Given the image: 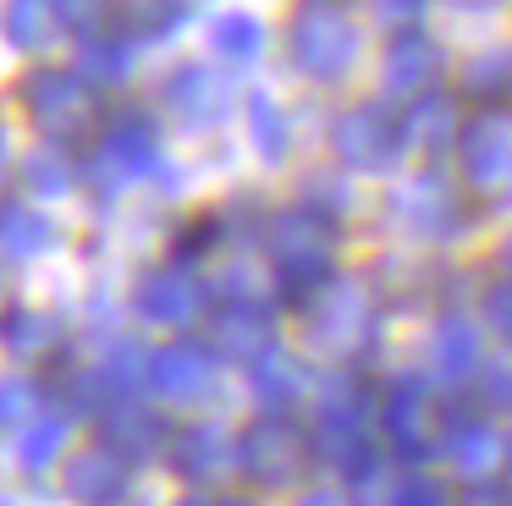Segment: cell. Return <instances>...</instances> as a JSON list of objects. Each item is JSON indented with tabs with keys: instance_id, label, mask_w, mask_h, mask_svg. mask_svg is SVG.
I'll return each instance as SVG.
<instances>
[{
	"instance_id": "6",
	"label": "cell",
	"mask_w": 512,
	"mask_h": 506,
	"mask_svg": "<svg viewBox=\"0 0 512 506\" xmlns=\"http://www.w3.org/2000/svg\"><path fill=\"white\" fill-rule=\"evenodd\" d=\"M309 468H314V435L292 413L259 407V418L237 435V479L254 484V490H298L309 479Z\"/></svg>"
},
{
	"instance_id": "26",
	"label": "cell",
	"mask_w": 512,
	"mask_h": 506,
	"mask_svg": "<svg viewBox=\"0 0 512 506\" xmlns=\"http://www.w3.org/2000/svg\"><path fill=\"white\" fill-rule=\"evenodd\" d=\"M127 473H133V462L122 457L116 446H105V440H94V446L72 451L67 462V495H78V501H122L127 495Z\"/></svg>"
},
{
	"instance_id": "19",
	"label": "cell",
	"mask_w": 512,
	"mask_h": 506,
	"mask_svg": "<svg viewBox=\"0 0 512 506\" xmlns=\"http://www.w3.org/2000/svg\"><path fill=\"white\" fill-rule=\"evenodd\" d=\"M166 462L182 484H221L237 473V435H226L221 424H182L166 440Z\"/></svg>"
},
{
	"instance_id": "13",
	"label": "cell",
	"mask_w": 512,
	"mask_h": 506,
	"mask_svg": "<svg viewBox=\"0 0 512 506\" xmlns=\"http://www.w3.org/2000/svg\"><path fill=\"white\" fill-rule=\"evenodd\" d=\"M204 347L215 352V358L226 363H254L265 347H276L281 341V308L270 303V297H254V292H226L215 297L210 308H204Z\"/></svg>"
},
{
	"instance_id": "40",
	"label": "cell",
	"mask_w": 512,
	"mask_h": 506,
	"mask_svg": "<svg viewBox=\"0 0 512 506\" xmlns=\"http://www.w3.org/2000/svg\"><path fill=\"white\" fill-rule=\"evenodd\" d=\"M221 231H226V215H199V220H193V226L182 231L177 242H171V259H182V264H199L204 253H210L215 242H221Z\"/></svg>"
},
{
	"instance_id": "35",
	"label": "cell",
	"mask_w": 512,
	"mask_h": 506,
	"mask_svg": "<svg viewBox=\"0 0 512 506\" xmlns=\"http://www.w3.org/2000/svg\"><path fill=\"white\" fill-rule=\"evenodd\" d=\"M116 17H122L138 39H160V33H171L182 17H188V0H127Z\"/></svg>"
},
{
	"instance_id": "5",
	"label": "cell",
	"mask_w": 512,
	"mask_h": 506,
	"mask_svg": "<svg viewBox=\"0 0 512 506\" xmlns=\"http://www.w3.org/2000/svg\"><path fill=\"white\" fill-rule=\"evenodd\" d=\"M325 149H331L336 171L347 176H397L408 165V132H402V110L391 99H353L325 121Z\"/></svg>"
},
{
	"instance_id": "8",
	"label": "cell",
	"mask_w": 512,
	"mask_h": 506,
	"mask_svg": "<svg viewBox=\"0 0 512 506\" xmlns=\"http://www.w3.org/2000/svg\"><path fill=\"white\" fill-rule=\"evenodd\" d=\"M391 220L408 231L413 242H446L468 226V193L457 176L441 171V160H424L391 187Z\"/></svg>"
},
{
	"instance_id": "43",
	"label": "cell",
	"mask_w": 512,
	"mask_h": 506,
	"mask_svg": "<svg viewBox=\"0 0 512 506\" xmlns=\"http://www.w3.org/2000/svg\"><path fill=\"white\" fill-rule=\"evenodd\" d=\"M446 6H457V11H496V6H507V0H446Z\"/></svg>"
},
{
	"instance_id": "9",
	"label": "cell",
	"mask_w": 512,
	"mask_h": 506,
	"mask_svg": "<svg viewBox=\"0 0 512 506\" xmlns=\"http://www.w3.org/2000/svg\"><path fill=\"white\" fill-rule=\"evenodd\" d=\"M452 160L468 198H479V204L512 198V110H468Z\"/></svg>"
},
{
	"instance_id": "39",
	"label": "cell",
	"mask_w": 512,
	"mask_h": 506,
	"mask_svg": "<svg viewBox=\"0 0 512 506\" xmlns=\"http://www.w3.org/2000/svg\"><path fill=\"white\" fill-rule=\"evenodd\" d=\"M347 176V171H342ZM336 171H314L309 182L298 187V198L303 204H314V209H325V215H336V220H347V209H353V198H347V182Z\"/></svg>"
},
{
	"instance_id": "46",
	"label": "cell",
	"mask_w": 512,
	"mask_h": 506,
	"mask_svg": "<svg viewBox=\"0 0 512 506\" xmlns=\"http://www.w3.org/2000/svg\"><path fill=\"white\" fill-rule=\"evenodd\" d=\"M342 6H347V0H342Z\"/></svg>"
},
{
	"instance_id": "41",
	"label": "cell",
	"mask_w": 512,
	"mask_h": 506,
	"mask_svg": "<svg viewBox=\"0 0 512 506\" xmlns=\"http://www.w3.org/2000/svg\"><path fill=\"white\" fill-rule=\"evenodd\" d=\"M56 17H61L67 33H83V28H94V22L111 17V0H56Z\"/></svg>"
},
{
	"instance_id": "38",
	"label": "cell",
	"mask_w": 512,
	"mask_h": 506,
	"mask_svg": "<svg viewBox=\"0 0 512 506\" xmlns=\"http://www.w3.org/2000/svg\"><path fill=\"white\" fill-rule=\"evenodd\" d=\"M391 501L397 506H441V501H452V490H446L441 479H435L430 468H402V479L391 484Z\"/></svg>"
},
{
	"instance_id": "18",
	"label": "cell",
	"mask_w": 512,
	"mask_h": 506,
	"mask_svg": "<svg viewBox=\"0 0 512 506\" xmlns=\"http://www.w3.org/2000/svg\"><path fill=\"white\" fill-rule=\"evenodd\" d=\"M402 110V132H408V149L424 154V160H446V154L457 149V132H463L468 110H463V94L446 83L424 88V94H413Z\"/></svg>"
},
{
	"instance_id": "33",
	"label": "cell",
	"mask_w": 512,
	"mask_h": 506,
	"mask_svg": "<svg viewBox=\"0 0 512 506\" xmlns=\"http://www.w3.org/2000/svg\"><path fill=\"white\" fill-rule=\"evenodd\" d=\"M23 176H28V187H34L39 198H61V193H72L78 187V160H72V149L67 143H39L34 154L23 160Z\"/></svg>"
},
{
	"instance_id": "27",
	"label": "cell",
	"mask_w": 512,
	"mask_h": 506,
	"mask_svg": "<svg viewBox=\"0 0 512 506\" xmlns=\"http://www.w3.org/2000/svg\"><path fill=\"white\" fill-rule=\"evenodd\" d=\"M50 248H56V220L39 215L34 204H0V259L28 264L45 259Z\"/></svg>"
},
{
	"instance_id": "44",
	"label": "cell",
	"mask_w": 512,
	"mask_h": 506,
	"mask_svg": "<svg viewBox=\"0 0 512 506\" xmlns=\"http://www.w3.org/2000/svg\"><path fill=\"white\" fill-rule=\"evenodd\" d=\"M496 264H501V275H512V231L496 242Z\"/></svg>"
},
{
	"instance_id": "1",
	"label": "cell",
	"mask_w": 512,
	"mask_h": 506,
	"mask_svg": "<svg viewBox=\"0 0 512 506\" xmlns=\"http://www.w3.org/2000/svg\"><path fill=\"white\" fill-rule=\"evenodd\" d=\"M309 435H314V462L331 468L353 495H375L386 479L391 451L375 435V380L353 363L331 369L309 391Z\"/></svg>"
},
{
	"instance_id": "30",
	"label": "cell",
	"mask_w": 512,
	"mask_h": 506,
	"mask_svg": "<svg viewBox=\"0 0 512 506\" xmlns=\"http://www.w3.org/2000/svg\"><path fill=\"white\" fill-rule=\"evenodd\" d=\"M248 143L259 149L265 165H287L292 160V116L281 110V99L248 94Z\"/></svg>"
},
{
	"instance_id": "29",
	"label": "cell",
	"mask_w": 512,
	"mask_h": 506,
	"mask_svg": "<svg viewBox=\"0 0 512 506\" xmlns=\"http://www.w3.org/2000/svg\"><path fill=\"white\" fill-rule=\"evenodd\" d=\"M0 33L17 44V50H45L56 44L61 33V17H56V0H6L0 6Z\"/></svg>"
},
{
	"instance_id": "23",
	"label": "cell",
	"mask_w": 512,
	"mask_h": 506,
	"mask_svg": "<svg viewBox=\"0 0 512 506\" xmlns=\"http://www.w3.org/2000/svg\"><path fill=\"white\" fill-rule=\"evenodd\" d=\"M0 347L12 352L17 363H50L67 347L61 314H50L39 303H6L0 308Z\"/></svg>"
},
{
	"instance_id": "45",
	"label": "cell",
	"mask_w": 512,
	"mask_h": 506,
	"mask_svg": "<svg viewBox=\"0 0 512 506\" xmlns=\"http://www.w3.org/2000/svg\"><path fill=\"white\" fill-rule=\"evenodd\" d=\"M6 171H12V138L0 132V182H6Z\"/></svg>"
},
{
	"instance_id": "22",
	"label": "cell",
	"mask_w": 512,
	"mask_h": 506,
	"mask_svg": "<svg viewBox=\"0 0 512 506\" xmlns=\"http://www.w3.org/2000/svg\"><path fill=\"white\" fill-rule=\"evenodd\" d=\"M138 33L127 28L122 17H105V22H94V28H83L78 33V72L89 77L94 88H105V83H122L127 72H133V55H138Z\"/></svg>"
},
{
	"instance_id": "7",
	"label": "cell",
	"mask_w": 512,
	"mask_h": 506,
	"mask_svg": "<svg viewBox=\"0 0 512 506\" xmlns=\"http://www.w3.org/2000/svg\"><path fill=\"white\" fill-rule=\"evenodd\" d=\"M17 99H23L28 127L50 143H78L100 121V94L78 66H34L17 88Z\"/></svg>"
},
{
	"instance_id": "12",
	"label": "cell",
	"mask_w": 512,
	"mask_h": 506,
	"mask_svg": "<svg viewBox=\"0 0 512 506\" xmlns=\"http://www.w3.org/2000/svg\"><path fill=\"white\" fill-rule=\"evenodd\" d=\"M441 462L463 484L507 473L512 446H507V435H501V418L490 413L479 396L474 402H446L441 407Z\"/></svg>"
},
{
	"instance_id": "20",
	"label": "cell",
	"mask_w": 512,
	"mask_h": 506,
	"mask_svg": "<svg viewBox=\"0 0 512 506\" xmlns=\"http://www.w3.org/2000/svg\"><path fill=\"white\" fill-rule=\"evenodd\" d=\"M160 99H166V110L182 127L204 132V127H221V116L232 110V83L204 61H182V66H171V77L160 83Z\"/></svg>"
},
{
	"instance_id": "31",
	"label": "cell",
	"mask_w": 512,
	"mask_h": 506,
	"mask_svg": "<svg viewBox=\"0 0 512 506\" xmlns=\"http://www.w3.org/2000/svg\"><path fill=\"white\" fill-rule=\"evenodd\" d=\"M72 446V424L61 413H34L23 424V440H17V462H23L28 473H50L61 457H67Z\"/></svg>"
},
{
	"instance_id": "32",
	"label": "cell",
	"mask_w": 512,
	"mask_h": 506,
	"mask_svg": "<svg viewBox=\"0 0 512 506\" xmlns=\"http://www.w3.org/2000/svg\"><path fill=\"white\" fill-rule=\"evenodd\" d=\"M210 50L232 66L259 61V50H265V22L248 17V11H221V17L210 22Z\"/></svg>"
},
{
	"instance_id": "3",
	"label": "cell",
	"mask_w": 512,
	"mask_h": 506,
	"mask_svg": "<svg viewBox=\"0 0 512 506\" xmlns=\"http://www.w3.org/2000/svg\"><path fill=\"white\" fill-rule=\"evenodd\" d=\"M375 435L397 468H430L441 457V396L430 369H391L375 385Z\"/></svg>"
},
{
	"instance_id": "24",
	"label": "cell",
	"mask_w": 512,
	"mask_h": 506,
	"mask_svg": "<svg viewBox=\"0 0 512 506\" xmlns=\"http://www.w3.org/2000/svg\"><path fill=\"white\" fill-rule=\"evenodd\" d=\"M248 391H254V402L270 407V413H292V407L314 391V380H309V369H303L298 352L276 341V347H265L254 363H248Z\"/></svg>"
},
{
	"instance_id": "4",
	"label": "cell",
	"mask_w": 512,
	"mask_h": 506,
	"mask_svg": "<svg viewBox=\"0 0 512 506\" xmlns=\"http://www.w3.org/2000/svg\"><path fill=\"white\" fill-rule=\"evenodd\" d=\"M287 61L309 83L336 88L364 61V28L342 0H298L287 11Z\"/></svg>"
},
{
	"instance_id": "21",
	"label": "cell",
	"mask_w": 512,
	"mask_h": 506,
	"mask_svg": "<svg viewBox=\"0 0 512 506\" xmlns=\"http://www.w3.org/2000/svg\"><path fill=\"white\" fill-rule=\"evenodd\" d=\"M100 429H105V446H116L127 462H149V457H160L166 451V440H171V429H166V418L155 413V407L144 402V396H127V402H111L100 413Z\"/></svg>"
},
{
	"instance_id": "25",
	"label": "cell",
	"mask_w": 512,
	"mask_h": 506,
	"mask_svg": "<svg viewBox=\"0 0 512 506\" xmlns=\"http://www.w3.org/2000/svg\"><path fill=\"white\" fill-rule=\"evenodd\" d=\"M457 94L474 110H512V39H496L457 66Z\"/></svg>"
},
{
	"instance_id": "36",
	"label": "cell",
	"mask_w": 512,
	"mask_h": 506,
	"mask_svg": "<svg viewBox=\"0 0 512 506\" xmlns=\"http://www.w3.org/2000/svg\"><path fill=\"white\" fill-rule=\"evenodd\" d=\"M474 396L490 407V413H512V352H501V358H485V363H479Z\"/></svg>"
},
{
	"instance_id": "34",
	"label": "cell",
	"mask_w": 512,
	"mask_h": 506,
	"mask_svg": "<svg viewBox=\"0 0 512 506\" xmlns=\"http://www.w3.org/2000/svg\"><path fill=\"white\" fill-rule=\"evenodd\" d=\"M479 325L501 352H512V275H496V281L479 286Z\"/></svg>"
},
{
	"instance_id": "28",
	"label": "cell",
	"mask_w": 512,
	"mask_h": 506,
	"mask_svg": "<svg viewBox=\"0 0 512 506\" xmlns=\"http://www.w3.org/2000/svg\"><path fill=\"white\" fill-rule=\"evenodd\" d=\"M105 391V407L127 402V396H149V347L138 341H111V352L100 358V369H89Z\"/></svg>"
},
{
	"instance_id": "14",
	"label": "cell",
	"mask_w": 512,
	"mask_h": 506,
	"mask_svg": "<svg viewBox=\"0 0 512 506\" xmlns=\"http://www.w3.org/2000/svg\"><path fill=\"white\" fill-rule=\"evenodd\" d=\"M375 83H380V99L408 105L413 94L446 83V44L424 22L391 28V39L380 44V61H375Z\"/></svg>"
},
{
	"instance_id": "16",
	"label": "cell",
	"mask_w": 512,
	"mask_h": 506,
	"mask_svg": "<svg viewBox=\"0 0 512 506\" xmlns=\"http://www.w3.org/2000/svg\"><path fill=\"white\" fill-rule=\"evenodd\" d=\"M479 363H485V325L468 308H441L424 330V369L435 374V385H474Z\"/></svg>"
},
{
	"instance_id": "37",
	"label": "cell",
	"mask_w": 512,
	"mask_h": 506,
	"mask_svg": "<svg viewBox=\"0 0 512 506\" xmlns=\"http://www.w3.org/2000/svg\"><path fill=\"white\" fill-rule=\"evenodd\" d=\"M39 413V385L23 374H6L0 380V429H23Z\"/></svg>"
},
{
	"instance_id": "2",
	"label": "cell",
	"mask_w": 512,
	"mask_h": 506,
	"mask_svg": "<svg viewBox=\"0 0 512 506\" xmlns=\"http://www.w3.org/2000/svg\"><path fill=\"white\" fill-rule=\"evenodd\" d=\"M265 259H270L276 297L287 308H303L342 270V220L292 198V204H281L265 220Z\"/></svg>"
},
{
	"instance_id": "42",
	"label": "cell",
	"mask_w": 512,
	"mask_h": 506,
	"mask_svg": "<svg viewBox=\"0 0 512 506\" xmlns=\"http://www.w3.org/2000/svg\"><path fill=\"white\" fill-rule=\"evenodd\" d=\"M369 6H375V17L386 22V28H408V22H424L430 0H369Z\"/></svg>"
},
{
	"instance_id": "11",
	"label": "cell",
	"mask_w": 512,
	"mask_h": 506,
	"mask_svg": "<svg viewBox=\"0 0 512 506\" xmlns=\"http://www.w3.org/2000/svg\"><path fill=\"white\" fill-rule=\"evenodd\" d=\"M298 314H303V341H309L314 352L347 358V352H358L369 341V330H375V292H369L358 275L336 270Z\"/></svg>"
},
{
	"instance_id": "17",
	"label": "cell",
	"mask_w": 512,
	"mask_h": 506,
	"mask_svg": "<svg viewBox=\"0 0 512 506\" xmlns=\"http://www.w3.org/2000/svg\"><path fill=\"white\" fill-rule=\"evenodd\" d=\"M215 352L204 341H166L149 352V396L166 407H199L215 396Z\"/></svg>"
},
{
	"instance_id": "15",
	"label": "cell",
	"mask_w": 512,
	"mask_h": 506,
	"mask_svg": "<svg viewBox=\"0 0 512 506\" xmlns=\"http://www.w3.org/2000/svg\"><path fill=\"white\" fill-rule=\"evenodd\" d=\"M210 308V292H204V275L182 259L149 264L133 281V314L155 330H188L193 319Z\"/></svg>"
},
{
	"instance_id": "10",
	"label": "cell",
	"mask_w": 512,
	"mask_h": 506,
	"mask_svg": "<svg viewBox=\"0 0 512 506\" xmlns=\"http://www.w3.org/2000/svg\"><path fill=\"white\" fill-rule=\"evenodd\" d=\"M160 165H166V154H160V121L144 116V110H116L100 127V138H94V154L83 171H89V182L100 193H122V187L155 176Z\"/></svg>"
}]
</instances>
